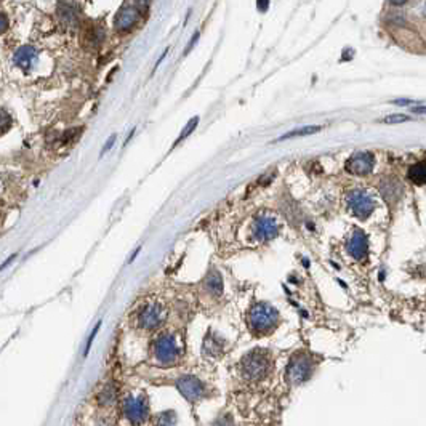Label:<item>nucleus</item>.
I'll list each match as a JSON object with an SVG mask.
<instances>
[{"label":"nucleus","instance_id":"nucleus-9","mask_svg":"<svg viewBox=\"0 0 426 426\" xmlns=\"http://www.w3.org/2000/svg\"><path fill=\"white\" fill-rule=\"evenodd\" d=\"M176 388H178V391L184 396V399H188L189 402H197L200 399H204V396H205L204 383H202L199 378L191 377V375L179 378L176 381Z\"/></svg>","mask_w":426,"mask_h":426},{"label":"nucleus","instance_id":"nucleus-23","mask_svg":"<svg viewBox=\"0 0 426 426\" xmlns=\"http://www.w3.org/2000/svg\"><path fill=\"white\" fill-rule=\"evenodd\" d=\"M212 426H234L233 417H231V415H223L216 422H213Z\"/></svg>","mask_w":426,"mask_h":426},{"label":"nucleus","instance_id":"nucleus-6","mask_svg":"<svg viewBox=\"0 0 426 426\" xmlns=\"http://www.w3.org/2000/svg\"><path fill=\"white\" fill-rule=\"evenodd\" d=\"M346 205L354 216L365 220L375 208V199L364 189H353L346 196Z\"/></svg>","mask_w":426,"mask_h":426},{"label":"nucleus","instance_id":"nucleus-7","mask_svg":"<svg viewBox=\"0 0 426 426\" xmlns=\"http://www.w3.org/2000/svg\"><path fill=\"white\" fill-rule=\"evenodd\" d=\"M167 319V311L162 304L151 303L146 304L138 312V325L143 330H155Z\"/></svg>","mask_w":426,"mask_h":426},{"label":"nucleus","instance_id":"nucleus-32","mask_svg":"<svg viewBox=\"0 0 426 426\" xmlns=\"http://www.w3.org/2000/svg\"><path fill=\"white\" fill-rule=\"evenodd\" d=\"M257 6H258L260 10H263V8H268V6H269V3H268V2H265V3L258 2V3H257Z\"/></svg>","mask_w":426,"mask_h":426},{"label":"nucleus","instance_id":"nucleus-4","mask_svg":"<svg viewBox=\"0 0 426 426\" xmlns=\"http://www.w3.org/2000/svg\"><path fill=\"white\" fill-rule=\"evenodd\" d=\"M122 412L132 425L144 423L149 417V406L144 394H129L122 401Z\"/></svg>","mask_w":426,"mask_h":426},{"label":"nucleus","instance_id":"nucleus-20","mask_svg":"<svg viewBox=\"0 0 426 426\" xmlns=\"http://www.w3.org/2000/svg\"><path fill=\"white\" fill-rule=\"evenodd\" d=\"M175 425H176V415L173 410L162 412L155 418V426H175Z\"/></svg>","mask_w":426,"mask_h":426},{"label":"nucleus","instance_id":"nucleus-3","mask_svg":"<svg viewBox=\"0 0 426 426\" xmlns=\"http://www.w3.org/2000/svg\"><path fill=\"white\" fill-rule=\"evenodd\" d=\"M181 345L173 333H162L152 343V357L160 365H171L181 357Z\"/></svg>","mask_w":426,"mask_h":426},{"label":"nucleus","instance_id":"nucleus-13","mask_svg":"<svg viewBox=\"0 0 426 426\" xmlns=\"http://www.w3.org/2000/svg\"><path fill=\"white\" fill-rule=\"evenodd\" d=\"M380 191H381V196L386 202H396L402 194V184L396 179H386V181L380 186Z\"/></svg>","mask_w":426,"mask_h":426},{"label":"nucleus","instance_id":"nucleus-5","mask_svg":"<svg viewBox=\"0 0 426 426\" xmlns=\"http://www.w3.org/2000/svg\"><path fill=\"white\" fill-rule=\"evenodd\" d=\"M314 369L312 359L304 354V353H298L295 356H291L290 362L287 365V380L290 385H301L306 380L311 377Z\"/></svg>","mask_w":426,"mask_h":426},{"label":"nucleus","instance_id":"nucleus-18","mask_svg":"<svg viewBox=\"0 0 426 426\" xmlns=\"http://www.w3.org/2000/svg\"><path fill=\"white\" fill-rule=\"evenodd\" d=\"M322 127L319 125H309V127H301V129H296V130H291L287 132L285 135H282L276 141H284V140H288V138H298V137H308V135H314L317 133Z\"/></svg>","mask_w":426,"mask_h":426},{"label":"nucleus","instance_id":"nucleus-15","mask_svg":"<svg viewBox=\"0 0 426 426\" xmlns=\"http://www.w3.org/2000/svg\"><path fill=\"white\" fill-rule=\"evenodd\" d=\"M202 351H204L207 356L218 357L223 353V341L218 338V336L208 333L204 340V348H202Z\"/></svg>","mask_w":426,"mask_h":426},{"label":"nucleus","instance_id":"nucleus-25","mask_svg":"<svg viewBox=\"0 0 426 426\" xmlns=\"http://www.w3.org/2000/svg\"><path fill=\"white\" fill-rule=\"evenodd\" d=\"M2 127H3V129H2L3 133L11 127V119H8V114H6L5 111H2Z\"/></svg>","mask_w":426,"mask_h":426},{"label":"nucleus","instance_id":"nucleus-12","mask_svg":"<svg viewBox=\"0 0 426 426\" xmlns=\"http://www.w3.org/2000/svg\"><path fill=\"white\" fill-rule=\"evenodd\" d=\"M346 250L354 260H364L369 253V239L364 231L356 229L346 244Z\"/></svg>","mask_w":426,"mask_h":426},{"label":"nucleus","instance_id":"nucleus-22","mask_svg":"<svg viewBox=\"0 0 426 426\" xmlns=\"http://www.w3.org/2000/svg\"><path fill=\"white\" fill-rule=\"evenodd\" d=\"M410 117L404 116V114H394V116H388L385 119H381L383 124H401V122H409Z\"/></svg>","mask_w":426,"mask_h":426},{"label":"nucleus","instance_id":"nucleus-8","mask_svg":"<svg viewBox=\"0 0 426 426\" xmlns=\"http://www.w3.org/2000/svg\"><path fill=\"white\" fill-rule=\"evenodd\" d=\"M143 3H124L121 8H119L116 18H114V27L117 31L125 32V31H130L135 26L140 22L141 18V11H140V6Z\"/></svg>","mask_w":426,"mask_h":426},{"label":"nucleus","instance_id":"nucleus-2","mask_svg":"<svg viewBox=\"0 0 426 426\" xmlns=\"http://www.w3.org/2000/svg\"><path fill=\"white\" fill-rule=\"evenodd\" d=\"M279 324V312L271 304L258 303L249 312V325L253 333L266 335L273 332Z\"/></svg>","mask_w":426,"mask_h":426},{"label":"nucleus","instance_id":"nucleus-11","mask_svg":"<svg viewBox=\"0 0 426 426\" xmlns=\"http://www.w3.org/2000/svg\"><path fill=\"white\" fill-rule=\"evenodd\" d=\"M253 234L258 241H271L279 234V223L273 215H260L253 224Z\"/></svg>","mask_w":426,"mask_h":426},{"label":"nucleus","instance_id":"nucleus-19","mask_svg":"<svg viewBox=\"0 0 426 426\" xmlns=\"http://www.w3.org/2000/svg\"><path fill=\"white\" fill-rule=\"evenodd\" d=\"M59 16L66 22V24H74L77 19L76 6L72 3H59Z\"/></svg>","mask_w":426,"mask_h":426},{"label":"nucleus","instance_id":"nucleus-26","mask_svg":"<svg viewBox=\"0 0 426 426\" xmlns=\"http://www.w3.org/2000/svg\"><path fill=\"white\" fill-rule=\"evenodd\" d=\"M0 16H2V26H0V32H5L6 27H8V18H6V14L3 11L0 13Z\"/></svg>","mask_w":426,"mask_h":426},{"label":"nucleus","instance_id":"nucleus-1","mask_svg":"<svg viewBox=\"0 0 426 426\" xmlns=\"http://www.w3.org/2000/svg\"><path fill=\"white\" fill-rule=\"evenodd\" d=\"M271 354L265 349H255L244 356L241 362V373L249 381H260L268 377V373L271 372Z\"/></svg>","mask_w":426,"mask_h":426},{"label":"nucleus","instance_id":"nucleus-27","mask_svg":"<svg viewBox=\"0 0 426 426\" xmlns=\"http://www.w3.org/2000/svg\"><path fill=\"white\" fill-rule=\"evenodd\" d=\"M114 141H116V135H112V137L109 138V141H108V143H106V144H104V147H103V151H101V155H103L104 152H106V151H109V149L112 147V144H114Z\"/></svg>","mask_w":426,"mask_h":426},{"label":"nucleus","instance_id":"nucleus-31","mask_svg":"<svg viewBox=\"0 0 426 426\" xmlns=\"http://www.w3.org/2000/svg\"><path fill=\"white\" fill-rule=\"evenodd\" d=\"M14 258H16V255H11V257H10V258H8V260H6V261H5V263H3V266H2V268H3V269H5V268H6V266H8V263H11V261H13V260H14Z\"/></svg>","mask_w":426,"mask_h":426},{"label":"nucleus","instance_id":"nucleus-16","mask_svg":"<svg viewBox=\"0 0 426 426\" xmlns=\"http://www.w3.org/2000/svg\"><path fill=\"white\" fill-rule=\"evenodd\" d=\"M34 58H35V50L32 47H21L16 51V55H14V63H16V66L22 67V69H29Z\"/></svg>","mask_w":426,"mask_h":426},{"label":"nucleus","instance_id":"nucleus-28","mask_svg":"<svg viewBox=\"0 0 426 426\" xmlns=\"http://www.w3.org/2000/svg\"><path fill=\"white\" fill-rule=\"evenodd\" d=\"M197 40H199V32L194 34V39H192V42H189V43H188V47H186V51H184V53H189V50L194 47V43H196Z\"/></svg>","mask_w":426,"mask_h":426},{"label":"nucleus","instance_id":"nucleus-14","mask_svg":"<svg viewBox=\"0 0 426 426\" xmlns=\"http://www.w3.org/2000/svg\"><path fill=\"white\" fill-rule=\"evenodd\" d=\"M205 288H207L208 293H212L215 296H220L223 293V281H221V276H220L218 271L212 269V271L207 274Z\"/></svg>","mask_w":426,"mask_h":426},{"label":"nucleus","instance_id":"nucleus-30","mask_svg":"<svg viewBox=\"0 0 426 426\" xmlns=\"http://www.w3.org/2000/svg\"><path fill=\"white\" fill-rule=\"evenodd\" d=\"M414 114H426V106H418V108H412Z\"/></svg>","mask_w":426,"mask_h":426},{"label":"nucleus","instance_id":"nucleus-33","mask_svg":"<svg viewBox=\"0 0 426 426\" xmlns=\"http://www.w3.org/2000/svg\"><path fill=\"white\" fill-rule=\"evenodd\" d=\"M140 250H141V247H140V249H137V250H135V253H133V255H132V258H130V263H132V261H133L135 258H137V255L140 253Z\"/></svg>","mask_w":426,"mask_h":426},{"label":"nucleus","instance_id":"nucleus-24","mask_svg":"<svg viewBox=\"0 0 426 426\" xmlns=\"http://www.w3.org/2000/svg\"><path fill=\"white\" fill-rule=\"evenodd\" d=\"M101 327V320H98V324L95 325V328L92 330V335H90V338H88V341H87V348H85V354L88 353V349H90V346H92V343H93V340H95V336H96V332H98V328Z\"/></svg>","mask_w":426,"mask_h":426},{"label":"nucleus","instance_id":"nucleus-17","mask_svg":"<svg viewBox=\"0 0 426 426\" xmlns=\"http://www.w3.org/2000/svg\"><path fill=\"white\" fill-rule=\"evenodd\" d=\"M407 176H409L410 181L418 184V186L426 184V162H418V163H415V165L410 167Z\"/></svg>","mask_w":426,"mask_h":426},{"label":"nucleus","instance_id":"nucleus-21","mask_svg":"<svg viewBox=\"0 0 426 426\" xmlns=\"http://www.w3.org/2000/svg\"><path fill=\"white\" fill-rule=\"evenodd\" d=\"M197 124H199V117H192V119H191V121H189L188 124H186V127H184V130L181 132V135H179V137L176 138V141H175V143H173V146H176V144L179 143V141H183V140H184L186 137H189V135H191V133L194 132V129H196V127H197Z\"/></svg>","mask_w":426,"mask_h":426},{"label":"nucleus","instance_id":"nucleus-29","mask_svg":"<svg viewBox=\"0 0 426 426\" xmlns=\"http://www.w3.org/2000/svg\"><path fill=\"white\" fill-rule=\"evenodd\" d=\"M412 103L414 101H410V100H396V101H393V104H399V106H410Z\"/></svg>","mask_w":426,"mask_h":426},{"label":"nucleus","instance_id":"nucleus-10","mask_svg":"<svg viewBox=\"0 0 426 426\" xmlns=\"http://www.w3.org/2000/svg\"><path fill=\"white\" fill-rule=\"evenodd\" d=\"M373 165H375V157H373V154L367 151H359V152H354L348 159L346 170L353 175L364 176V175L370 173L373 170Z\"/></svg>","mask_w":426,"mask_h":426}]
</instances>
